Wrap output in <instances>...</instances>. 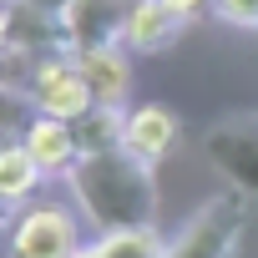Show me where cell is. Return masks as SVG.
<instances>
[{
  "label": "cell",
  "instance_id": "cell-10",
  "mask_svg": "<svg viewBox=\"0 0 258 258\" xmlns=\"http://www.w3.org/2000/svg\"><path fill=\"white\" fill-rule=\"evenodd\" d=\"M126 147L142 162H162L177 147V116L167 106H132L126 111Z\"/></svg>",
  "mask_w": 258,
  "mask_h": 258
},
{
  "label": "cell",
  "instance_id": "cell-6",
  "mask_svg": "<svg viewBox=\"0 0 258 258\" xmlns=\"http://www.w3.org/2000/svg\"><path fill=\"white\" fill-rule=\"evenodd\" d=\"M76 223L61 208H31L11 228V258H76Z\"/></svg>",
  "mask_w": 258,
  "mask_h": 258
},
{
  "label": "cell",
  "instance_id": "cell-2",
  "mask_svg": "<svg viewBox=\"0 0 258 258\" xmlns=\"http://www.w3.org/2000/svg\"><path fill=\"white\" fill-rule=\"evenodd\" d=\"M243 228H248V203L238 187H228L182 223V233L167 243V258H233L243 243Z\"/></svg>",
  "mask_w": 258,
  "mask_h": 258
},
{
  "label": "cell",
  "instance_id": "cell-7",
  "mask_svg": "<svg viewBox=\"0 0 258 258\" xmlns=\"http://www.w3.org/2000/svg\"><path fill=\"white\" fill-rule=\"evenodd\" d=\"M182 31H187V16H177L167 0H132V16H126L121 46L152 56V51H167Z\"/></svg>",
  "mask_w": 258,
  "mask_h": 258
},
{
  "label": "cell",
  "instance_id": "cell-4",
  "mask_svg": "<svg viewBox=\"0 0 258 258\" xmlns=\"http://www.w3.org/2000/svg\"><path fill=\"white\" fill-rule=\"evenodd\" d=\"M26 96H31L36 111H46V116H66V121H81V116L96 106V91L86 86V76H81V66L71 61V51L41 56L36 71H31Z\"/></svg>",
  "mask_w": 258,
  "mask_h": 258
},
{
  "label": "cell",
  "instance_id": "cell-8",
  "mask_svg": "<svg viewBox=\"0 0 258 258\" xmlns=\"http://www.w3.org/2000/svg\"><path fill=\"white\" fill-rule=\"evenodd\" d=\"M21 142L36 152V162H41L46 172H71L76 157H81L76 121H66V116H46V111H36V116L21 126Z\"/></svg>",
  "mask_w": 258,
  "mask_h": 258
},
{
  "label": "cell",
  "instance_id": "cell-1",
  "mask_svg": "<svg viewBox=\"0 0 258 258\" xmlns=\"http://www.w3.org/2000/svg\"><path fill=\"white\" fill-rule=\"evenodd\" d=\"M86 223L96 233H121V228H152L157 218V177L152 162H142L132 147H101L81 152L76 167L66 172Z\"/></svg>",
  "mask_w": 258,
  "mask_h": 258
},
{
  "label": "cell",
  "instance_id": "cell-13",
  "mask_svg": "<svg viewBox=\"0 0 258 258\" xmlns=\"http://www.w3.org/2000/svg\"><path fill=\"white\" fill-rule=\"evenodd\" d=\"M101 253L106 258H167V243L152 228H121V233H101Z\"/></svg>",
  "mask_w": 258,
  "mask_h": 258
},
{
  "label": "cell",
  "instance_id": "cell-12",
  "mask_svg": "<svg viewBox=\"0 0 258 258\" xmlns=\"http://www.w3.org/2000/svg\"><path fill=\"white\" fill-rule=\"evenodd\" d=\"M76 142L81 152H101V147H126V111L111 101H96L81 121H76Z\"/></svg>",
  "mask_w": 258,
  "mask_h": 258
},
{
  "label": "cell",
  "instance_id": "cell-14",
  "mask_svg": "<svg viewBox=\"0 0 258 258\" xmlns=\"http://www.w3.org/2000/svg\"><path fill=\"white\" fill-rule=\"evenodd\" d=\"M218 16L228 26H243V31H258V0H213Z\"/></svg>",
  "mask_w": 258,
  "mask_h": 258
},
{
  "label": "cell",
  "instance_id": "cell-17",
  "mask_svg": "<svg viewBox=\"0 0 258 258\" xmlns=\"http://www.w3.org/2000/svg\"><path fill=\"white\" fill-rule=\"evenodd\" d=\"M46 6H61V0H46Z\"/></svg>",
  "mask_w": 258,
  "mask_h": 258
},
{
  "label": "cell",
  "instance_id": "cell-9",
  "mask_svg": "<svg viewBox=\"0 0 258 258\" xmlns=\"http://www.w3.org/2000/svg\"><path fill=\"white\" fill-rule=\"evenodd\" d=\"M71 61L81 66V76H86V86L96 91V101L126 106V91H132V61H126L121 41H116V46H86V51H71Z\"/></svg>",
  "mask_w": 258,
  "mask_h": 258
},
{
  "label": "cell",
  "instance_id": "cell-11",
  "mask_svg": "<svg viewBox=\"0 0 258 258\" xmlns=\"http://www.w3.org/2000/svg\"><path fill=\"white\" fill-rule=\"evenodd\" d=\"M41 177H46V167L36 162V152H31L21 137H11L6 147H0V198H6V203L31 198V192L41 187Z\"/></svg>",
  "mask_w": 258,
  "mask_h": 258
},
{
  "label": "cell",
  "instance_id": "cell-5",
  "mask_svg": "<svg viewBox=\"0 0 258 258\" xmlns=\"http://www.w3.org/2000/svg\"><path fill=\"white\" fill-rule=\"evenodd\" d=\"M61 36L66 51H86V46H116L132 16V0H61Z\"/></svg>",
  "mask_w": 258,
  "mask_h": 258
},
{
  "label": "cell",
  "instance_id": "cell-15",
  "mask_svg": "<svg viewBox=\"0 0 258 258\" xmlns=\"http://www.w3.org/2000/svg\"><path fill=\"white\" fill-rule=\"evenodd\" d=\"M167 6H172L177 16H187V21H192V16H203V6H208V0H167Z\"/></svg>",
  "mask_w": 258,
  "mask_h": 258
},
{
  "label": "cell",
  "instance_id": "cell-3",
  "mask_svg": "<svg viewBox=\"0 0 258 258\" xmlns=\"http://www.w3.org/2000/svg\"><path fill=\"white\" fill-rule=\"evenodd\" d=\"M208 162L238 192H258V111H228L203 132Z\"/></svg>",
  "mask_w": 258,
  "mask_h": 258
},
{
  "label": "cell",
  "instance_id": "cell-16",
  "mask_svg": "<svg viewBox=\"0 0 258 258\" xmlns=\"http://www.w3.org/2000/svg\"><path fill=\"white\" fill-rule=\"evenodd\" d=\"M76 258H106V253H101V243H91V248H76Z\"/></svg>",
  "mask_w": 258,
  "mask_h": 258
}]
</instances>
